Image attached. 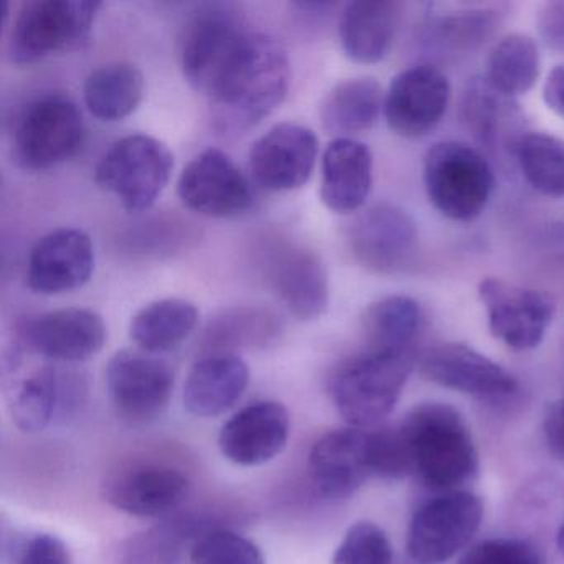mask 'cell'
<instances>
[{
	"instance_id": "obj_20",
	"label": "cell",
	"mask_w": 564,
	"mask_h": 564,
	"mask_svg": "<svg viewBox=\"0 0 564 564\" xmlns=\"http://www.w3.org/2000/svg\"><path fill=\"white\" fill-rule=\"evenodd\" d=\"M21 333L31 351L61 365L88 361L107 341L104 318L88 308L42 313L29 319Z\"/></svg>"
},
{
	"instance_id": "obj_13",
	"label": "cell",
	"mask_w": 564,
	"mask_h": 564,
	"mask_svg": "<svg viewBox=\"0 0 564 564\" xmlns=\"http://www.w3.org/2000/svg\"><path fill=\"white\" fill-rule=\"evenodd\" d=\"M417 227L408 210L378 203L362 210L349 227L352 257L369 272L392 275L411 263L417 249Z\"/></svg>"
},
{
	"instance_id": "obj_33",
	"label": "cell",
	"mask_w": 564,
	"mask_h": 564,
	"mask_svg": "<svg viewBox=\"0 0 564 564\" xmlns=\"http://www.w3.org/2000/svg\"><path fill=\"white\" fill-rule=\"evenodd\" d=\"M464 115L475 137L488 147L510 141L517 148L518 141L510 137L517 124V105L513 98L495 90L487 78H474L465 91Z\"/></svg>"
},
{
	"instance_id": "obj_37",
	"label": "cell",
	"mask_w": 564,
	"mask_h": 564,
	"mask_svg": "<svg viewBox=\"0 0 564 564\" xmlns=\"http://www.w3.org/2000/svg\"><path fill=\"white\" fill-rule=\"evenodd\" d=\"M333 564H392L388 534L371 521H358L336 547Z\"/></svg>"
},
{
	"instance_id": "obj_24",
	"label": "cell",
	"mask_w": 564,
	"mask_h": 564,
	"mask_svg": "<svg viewBox=\"0 0 564 564\" xmlns=\"http://www.w3.org/2000/svg\"><path fill=\"white\" fill-rule=\"evenodd\" d=\"M372 153L361 141L336 138L322 161L323 204L336 214L361 209L371 194Z\"/></svg>"
},
{
	"instance_id": "obj_23",
	"label": "cell",
	"mask_w": 564,
	"mask_h": 564,
	"mask_svg": "<svg viewBox=\"0 0 564 564\" xmlns=\"http://www.w3.org/2000/svg\"><path fill=\"white\" fill-rule=\"evenodd\" d=\"M189 491L186 475L163 465H140L110 475L104 497L131 517H160L183 503Z\"/></svg>"
},
{
	"instance_id": "obj_26",
	"label": "cell",
	"mask_w": 564,
	"mask_h": 564,
	"mask_svg": "<svg viewBox=\"0 0 564 564\" xmlns=\"http://www.w3.org/2000/svg\"><path fill=\"white\" fill-rule=\"evenodd\" d=\"M401 6L391 0L349 2L339 18V42L349 61L378 64L391 51Z\"/></svg>"
},
{
	"instance_id": "obj_35",
	"label": "cell",
	"mask_w": 564,
	"mask_h": 564,
	"mask_svg": "<svg viewBox=\"0 0 564 564\" xmlns=\"http://www.w3.org/2000/svg\"><path fill=\"white\" fill-rule=\"evenodd\" d=\"M514 156L534 191L547 197H564V140L528 133L514 148Z\"/></svg>"
},
{
	"instance_id": "obj_43",
	"label": "cell",
	"mask_w": 564,
	"mask_h": 564,
	"mask_svg": "<svg viewBox=\"0 0 564 564\" xmlns=\"http://www.w3.org/2000/svg\"><path fill=\"white\" fill-rule=\"evenodd\" d=\"M546 239L554 253L564 259V219L551 224L550 229H547Z\"/></svg>"
},
{
	"instance_id": "obj_25",
	"label": "cell",
	"mask_w": 564,
	"mask_h": 564,
	"mask_svg": "<svg viewBox=\"0 0 564 564\" xmlns=\"http://www.w3.org/2000/svg\"><path fill=\"white\" fill-rule=\"evenodd\" d=\"M249 379V366L239 356H206L191 368L184 382V408L196 417H219L240 401Z\"/></svg>"
},
{
	"instance_id": "obj_7",
	"label": "cell",
	"mask_w": 564,
	"mask_h": 564,
	"mask_svg": "<svg viewBox=\"0 0 564 564\" xmlns=\"http://www.w3.org/2000/svg\"><path fill=\"white\" fill-rule=\"evenodd\" d=\"M87 137L84 115L67 95L32 101L14 131V158L29 171H47L77 156Z\"/></svg>"
},
{
	"instance_id": "obj_41",
	"label": "cell",
	"mask_w": 564,
	"mask_h": 564,
	"mask_svg": "<svg viewBox=\"0 0 564 564\" xmlns=\"http://www.w3.org/2000/svg\"><path fill=\"white\" fill-rule=\"evenodd\" d=\"M544 437L551 454L564 464V394L547 408L544 415Z\"/></svg>"
},
{
	"instance_id": "obj_30",
	"label": "cell",
	"mask_w": 564,
	"mask_h": 564,
	"mask_svg": "<svg viewBox=\"0 0 564 564\" xmlns=\"http://www.w3.org/2000/svg\"><path fill=\"white\" fill-rule=\"evenodd\" d=\"M362 326L369 349L412 355V346L424 328V312L411 296H384L368 306Z\"/></svg>"
},
{
	"instance_id": "obj_9",
	"label": "cell",
	"mask_w": 564,
	"mask_h": 564,
	"mask_svg": "<svg viewBox=\"0 0 564 564\" xmlns=\"http://www.w3.org/2000/svg\"><path fill=\"white\" fill-rule=\"evenodd\" d=\"M484 503L468 491H447L422 505L408 530V553L417 564H442L464 550L480 528Z\"/></svg>"
},
{
	"instance_id": "obj_34",
	"label": "cell",
	"mask_w": 564,
	"mask_h": 564,
	"mask_svg": "<svg viewBox=\"0 0 564 564\" xmlns=\"http://www.w3.org/2000/svg\"><path fill=\"white\" fill-rule=\"evenodd\" d=\"M498 24V15L487 9H438L429 14L427 41L434 47L448 52H465L478 47L490 37Z\"/></svg>"
},
{
	"instance_id": "obj_15",
	"label": "cell",
	"mask_w": 564,
	"mask_h": 564,
	"mask_svg": "<svg viewBox=\"0 0 564 564\" xmlns=\"http://www.w3.org/2000/svg\"><path fill=\"white\" fill-rule=\"evenodd\" d=\"M177 193L187 209L214 219L242 216L253 204L246 174L226 153L214 148L197 154L184 167Z\"/></svg>"
},
{
	"instance_id": "obj_10",
	"label": "cell",
	"mask_w": 564,
	"mask_h": 564,
	"mask_svg": "<svg viewBox=\"0 0 564 564\" xmlns=\"http://www.w3.org/2000/svg\"><path fill=\"white\" fill-rule=\"evenodd\" d=\"M105 379L115 411L131 425L156 421L173 398V368L151 352L118 351L108 361Z\"/></svg>"
},
{
	"instance_id": "obj_36",
	"label": "cell",
	"mask_w": 564,
	"mask_h": 564,
	"mask_svg": "<svg viewBox=\"0 0 564 564\" xmlns=\"http://www.w3.org/2000/svg\"><path fill=\"white\" fill-rule=\"evenodd\" d=\"M193 564H265L262 551L249 538L230 530L204 534L191 550Z\"/></svg>"
},
{
	"instance_id": "obj_6",
	"label": "cell",
	"mask_w": 564,
	"mask_h": 564,
	"mask_svg": "<svg viewBox=\"0 0 564 564\" xmlns=\"http://www.w3.org/2000/svg\"><path fill=\"white\" fill-rule=\"evenodd\" d=\"M100 2L91 0H29L15 15L9 35V57L32 65L87 41Z\"/></svg>"
},
{
	"instance_id": "obj_12",
	"label": "cell",
	"mask_w": 564,
	"mask_h": 564,
	"mask_svg": "<svg viewBox=\"0 0 564 564\" xmlns=\"http://www.w3.org/2000/svg\"><path fill=\"white\" fill-rule=\"evenodd\" d=\"M262 270L276 299L295 318L312 322L328 308V273L318 253L302 243L272 240L265 247Z\"/></svg>"
},
{
	"instance_id": "obj_31",
	"label": "cell",
	"mask_w": 564,
	"mask_h": 564,
	"mask_svg": "<svg viewBox=\"0 0 564 564\" xmlns=\"http://www.w3.org/2000/svg\"><path fill=\"white\" fill-rule=\"evenodd\" d=\"M282 332V322L272 310L257 305L223 310L204 329L203 345L214 355L229 349L262 348Z\"/></svg>"
},
{
	"instance_id": "obj_11",
	"label": "cell",
	"mask_w": 564,
	"mask_h": 564,
	"mask_svg": "<svg viewBox=\"0 0 564 564\" xmlns=\"http://www.w3.org/2000/svg\"><path fill=\"white\" fill-rule=\"evenodd\" d=\"M478 296L491 335L514 351L538 348L556 312V303L547 293L501 279L481 280Z\"/></svg>"
},
{
	"instance_id": "obj_39",
	"label": "cell",
	"mask_w": 564,
	"mask_h": 564,
	"mask_svg": "<svg viewBox=\"0 0 564 564\" xmlns=\"http://www.w3.org/2000/svg\"><path fill=\"white\" fill-rule=\"evenodd\" d=\"M15 564H72V556L61 538L39 533L22 544Z\"/></svg>"
},
{
	"instance_id": "obj_3",
	"label": "cell",
	"mask_w": 564,
	"mask_h": 564,
	"mask_svg": "<svg viewBox=\"0 0 564 564\" xmlns=\"http://www.w3.org/2000/svg\"><path fill=\"white\" fill-rule=\"evenodd\" d=\"M414 366V355L368 349L332 379V398L349 427H378L394 411Z\"/></svg>"
},
{
	"instance_id": "obj_29",
	"label": "cell",
	"mask_w": 564,
	"mask_h": 564,
	"mask_svg": "<svg viewBox=\"0 0 564 564\" xmlns=\"http://www.w3.org/2000/svg\"><path fill=\"white\" fill-rule=\"evenodd\" d=\"M199 322V312L183 299H163L143 306L131 319L130 336L144 352L158 355L180 346Z\"/></svg>"
},
{
	"instance_id": "obj_38",
	"label": "cell",
	"mask_w": 564,
	"mask_h": 564,
	"mask_svg": "<svg viewBox=\"0 0 564 564\" xmlns=\"http://www.w3.org/2000/svg\"><path fill=\"white\" fill-rule=\"evenodd\" d=\"M458 564H543V556L530 541L494 538L471 546Z\"/></svg>"
},
{
	"instance_id": "obj_18",
	"label": "cell",
	"mask_w": 564,
	"mask_h": 564,
	"mask_svg": "<svg viewBox=\"0 0 564 564\" xmlns=\"http://www.w3.org/2000/svg\"><path fill=\"white\" fill-rule=\"evenodd\" d=\"M451 104V84L438 68L415 65L395 75L384 95L389 128L402 138L431 133Z\"/></svg>"
},
{
	"instance_id": "obj_8",
	"label": "cell",
	"mask_w": 564,
	"mask_h": 564,
	"mask_svg": "<svg viewBox=\"0 0 564 564\" xmlns=\"http://www.w3.org/2000/svg\"><path fill=\"white\" fill-rule=\"evenodd\" d=\"M249 32L236 6H203L187 22L181 41V68L191 87L209 97Z\"/></svg>"
},
{
	"instance_id": "obj_2",
	"label": "cell",
	"mask_w": 564,
	"mask_h": 564,
	"mask_svg": "<svg viewBox=\"0 0 564 564\" xmlns=\"http://www.w3.org/2000/svg\"><path fill=\"white\" fill-rule=\"evenodd\" d=\"M411 475L434 490L458 491L474 480L478 454L457 409L441 402L415 405L395 425Z\"/></svg>"
},
{
	"instance_id": "obj_44",
	"label": "cell",
	"mask_w": 564,
	"mask_h": 564,
	"mask_svg": "<svg viewBox=\"0 0 564 564\" xmlns=\"http://www.w3.org/2000/svg\"><path fill=\"white\" fill-rule=\"evenodd\" d=\"M556 544L557 550H560V553L564 556V521L563 524H561L560 530H557Z\"/></svg>"
},
{
	"instance_id": "obj_4",
	"label": "cell",
	"mask_w": 564,
	"mask_h": 564,
	"mask_svg": "<svg viewBox=\"0 0 564 564\" xmlns=\"http://www.w3.org/2000/svg\"><path fill=\"white\" fill-rule=\"evenodd\" d=\"M422 181L432 206L451 220L477 219L495 189V173L484 154L458 141H442L425 153Z\"/></svg>"
},
{
	"instance_id": "obj_27",
	"label": "cell",
	"mask_w": 564,
	"mask_h": 564,
	"mask_svg": "<svg viewBox=\"0 0 564 564\" xmlns=\"http://www.w3.org/2000/svg\"><path fill=\"white\" fill-rule=\"evenodd\" d=\"M384 110L381 85L371 77L349 78L336 85L322 105L323 128L338 138L371 130Z\"/></svg>"
},
{
	"instance_id": "obj_5",
	"label": "cell",
	"mask_w": 564,
	"mask_h": 564,
	"mask_svg": "<svg viewBox=\"0 0 564 564\" xmlns=\"http://www.w3.org/2000/svg\"><path fill=\"white\" fill-rule=\"evenodd\" d=\"M174 156L150 134H130L108 148L95 167V183L120 200L128 213L150 209L166 189Z\"/></svg>"
},
{
	"instance_id": "obj_40",
	"label": "cell",
	"mask_w": 564,
	"mask_h": 564,
	"mask_svg": "<svg viewBox=\"0 0 564 564\" xmlns=\"http://www.w3.org/2000/svg\"><path fill=\"white\" fill-rule=\"evenodd\" d=\"M536 25L544 44L564 54V2L543 6L538 14Z\"/></svg>"
},
{
	"instance_id": "obj_42",
	"label": "cell",
	"mask_w": 564,
	"mask_h": 564,
	"mask_svg": "<svg viewBox=\"0 0 564 564\" xmlns=\"http://www.w3.org/2000/svg\"><path fill=\"white\" fill-rule=\"evenodd\" d=\"M543 100L553 113L564 120V64L557 65L546 77Z\"/></svg>"
},
{
	"instance_id": "obj_21",
	"label": "cell",
	"mask_w": 564,
	"mask_h": 564,
	"mask_svg": "<svg viewBox=\"0 0 564 564\" xmlns=\"http://www.w3.org/2000/svg\"><path fill=\"white\" fill-rule=\"evenodd\" d=\"M95 269L90 236L62 227L45 234L29 257L28 283L39 295H62L82 289Z\"/></svg>"
},
{
	"instance_id": "obj_22",
	"label": "cell",
	"mask_w": 564,
	"mask_h": 564,
	"mask_svg": "<svg viewBox=\"0 0 564 564\" xmlns=\"http://www.w3.org/2000/svg\"><path fill=\"white\" fill-rule=\"evenodd\" d=\"M290 437L285 405L259 401L240 409L220 429L219 448L227 460L257 467L282 454Z\"/></svg>"
},
{
	"instance_id": "obj_14",
	"label": "cell",
	"mask_w": 564,
	"mask_h": 564,
	"mask_svg": "<svg viewBox=\"0 0 564 564\" xmlns=\"http://www.w3.org/2000/svg\"><path fill=\"white\" fill-rule=\"evenodd\" d=\"M88 394V379L74 365L42 366L11 391L12 419L24 432H41L54 421H65L80 409Z\"/></svg>"
},
{
	"instance_id": "obj_19",
	"label": "cell",
	"mask_w": 564,
	"mask_h": 564,
	"mask_svg": "<svg viewBox=\"0 0 564 564\" xmlns=\"http://www.w3.org/2000/svg\"><path fill=\"white\" fill-rule=\"evenodd\" d=\"M316 494L326 500L352 497L372 474L371 432L346 427L315 442L308 458Z\"/></svg>"
},
{
	"instance_id": "obj_28",
	"label": "cell",
	"mask_w": 564,
	"mask_h": 564,
	"mask_svg": "<svg viewBox=\"0 0 564 564\" xmlns=\"http://www.w3.org/2000/svg\"><path fill=\"white\" fill-rule=\"evenodd\" d=\"M143 95V74L137 65L128 62H113L95 68L84 85V100L88 111L108 123L133 115Z\"/></svg>"
},
{
	"instance_id": "obj_17",
	"label": "cell",
	"mask_w": 564,
	"mask_h": 564,
	"mask_svg": "<svg viewBox=\"0 0 564 564\" xmlns=\"http://www.w3.org/2000/svg\"><path fill=\"white\" fill-rule=\"evenodd\" d=\"M419 368L429 381L485 401H503L518 391L517 379L507 369L464 343L425 349Z\"/></svg>"
},
{
	"instance_id": "obj_32",
	"label": "cell",
	"mask_w": 564,
	"mask_h": 564,
	"mask_svg": "<svg viewBox=\"0 0 564 564\" xmlns=\"http://www.w3.org/2000/svg\"><path fill=\"white\" fill-rule=\"evenodd\" d=\"M540 77V52L536 42L524 34H510L501 39L488 55V84L514 98L528 94Z\"/></svg>"
},
{
	"instance_id": "obj_16",
	"label": "cell",
	"mask_w": 564,
	"mask_h": 564,
	"mask_svg": "<svg viewBox=\"0 0 564 564\" xmlns=\"http://www.w3.org/2000/svg\"><path fill=\"white\" fill-rule=\"evenodd\" d=\"M318 138L308 127L280 123L253 143L249 170L263 189L286 193L308 183L319 151Z\"/></svg>"
},
{
	"instance_id": "obj_1",
	"label": "cell",
	"mask_w": 564,
	"mask_h": 564,
	"mask_svg": "<svg viewBox=\"0 0 564 564\" xmlns=\"http://www.w3.org/2000/svg\"><path fill=\"white\" fill-rule=\"evenodd\" d=\"M289 88L283 45L273 35L250 31L207 97L214 127L220 133H246L282 105Z\"/></svg>"
}]
</instances>
